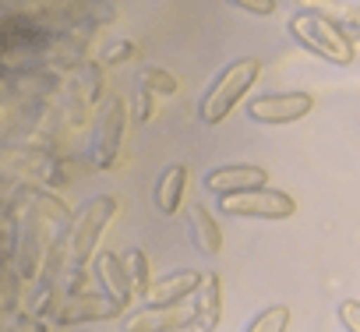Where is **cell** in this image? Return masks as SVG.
Wrapping results in <instances>:
<instances>
[{
  "label": "cell",
  "mask_w": 360,
  "mask_h": 332,
  "mask_svg": "<svg viewBox=\"0 0 360 332\" xmlns=\"http://www.w3.org/2000/svg\"><path fill=\"white\" fill-rule=\"evenodd\" d=\"M290 36L307 53H314V57H321V60H328L335 68H349L356 60V46L346 36V29L335 18L321 15V11H297L290 18Z\"/></svg>",
  "instance_id": "6da1fadb"
},
{
  "label": "cell",
  "mask_w": 360,
  "mask_h": 332,
  "mask_svg": "<svg viewBox=\"0 0 360 332\" xmlns=\"http://www.w3.org/2000/svg\"><path fill=\"white\" fill-rule=\"evenodd\" d=\"M258 75H262V60H255V57H244V60H233L230 68H223L219 78L209 85V92L198 103L202 120L205 124H223L233 113V106L248 96V89L258 82Z\"/></svg>",
  "instance_id": "7a4b0ae2"
},
{
  "label": "cell",
  "mask_w": 360,
  "mask_h": 332,
  "mask_svg": "<svg viewBox=\"0 0 360 332\" xmlns=\"http://www.w3.org/2000/svg\"><path fill=\"white\" fill-rule=\"evenodd\" d=\"M117 212H120V202L113 195H99L75 212V223L68 226V265L71 269H85V262L99 255L96 244Z\"/></svg>",
  "instance_id": "3957f363"
},
{
  "label": "cell",
  "mask_w": 360,
  "mask_h": 332,
  "mask_svg": "<svg viewBox=\"0 0 360 332\" xmlns=\"http://www.w3.org/2000/svg\"><path fill=\"white\" fill-rule=\"evenodd\" d=\"M219 212L223 216H237V219H290L297 212V202L286 191L255 188V191H240V195L219 198Z\"/></svg>",
  "instance_id": "277c9868"
},
{
  "label": "cell",
  "mask_w": 360,
  "mask_h": 332,
  "mask_svg": "<svg viewBox=\"0 0 360 332\" xmlns=\"http://www.w3.org/2000/svg\"><path fill=\"white\" fill-rule=\"evenodd\" d=\"M191 325H198L195 300L145 304L134 314H124V332H188Z\"/></svg>",
  "instance_id": "5b68a950"
},
{
  "label": "cell",
  "mask_w": 360,
  "mask_h": 332,
  "mask_svg": "<svg viewBox=\"0 0 360 332\" xmlns=\"http://www.w3.org/2000/svg\"><path fill=\"white\" fill-rule=\"evenodd\" d=\"M124 127H127V103L120 96H110L103 103L99 124H96V170H113L120 162V145H124Z\"/></svg>",
  "instance_id": "8992f818"
},
{
  "label": "cell",
  "mask_w": 360,
  "mask_h": 332,
  "mask_svg": "<svg viewBox=\"0 0 360 332\" xmlns=\"http://www.w3.org/2000/svg\"><path fill=\"white\" fill-rule=\"evenodd\" d=\"M314 110L311 92H269L248 103V117L258 124H293Z\"/></svg>",
  "instance_id": "52a82bcc"
},
{
  "label": "cell",
  "mask_w": 360,
  "mask_h": 332,
  "mask_svg": "<svg viewBox=\"0 0 360 332\" xmlns=\"http://www.w3.org/2000/svg\"><path fill=\"white\" fill-rule=\"evenodd\" d=\"M127 304L113 300L110 293H82V297H68L53 321L57 325H89V321H110V318H120Z\"/></svg>",
  "instance_id": "ba28073f"
},
{
  "label": "cell",
  "mask_w": 360,
  "mask_h": 332,
  "mask_svg": "<svg viewBox=\"0 0 360 332\" xmlns=\"http://www.w3.org/2000/svg\"><path fill=\"white\" fill-rule=\"evenodd\" d=\"M205 188L219 198L226 195H240V191H255V188H269V170L265 166H248V162H233V166H219L205 177Z\"/></svg>",
  "instance_id": "9c48e42d"
},
{
  "label": "cell",
  "mask_w": 360,
  "mask_h": 332,
  "mask_svg": "<svg viewBox=\"0 0 360 332\" xmlns=\"http://www.w3.org/2000/svg\"><path fill=\"white\" fill-rule=\"evenodd\" d=\"M202 279H205V272H195V269L169 272V276H162V279L152 283L145 304H176V300H191V297L198 293Z\"/></svg>",
  "instance_id": "30bf717a"
},
{
  "label": "cell",
  "mask_w": 360,
  "mask_h": 332,
  "mask_svg": "<svg viewBox=\"0 0 360 332\" xmlns=\"http://www.w3.org/2000/svg\"><path fill=\"white\" fill-rule=\"evenodd\" d=\"M92 262H96L92 269H96V276H99L103 290H106L113 300L131 304V300H134V290H131V276H127V269H124L120 255H113V251H99Z\"/></svg>",
  "instance_id": "8fae6325"
},
{
  "label": "cell",
  "mask_w": 360,
  "mask_h": 332,
  "mask_svg": "<svg viewBox=\"0 0 360 332\" xmlns=\"http://www.w3.org/2000/svg\"><path fill=\"white\" fill-rule=\"evenodd\" d=\"M184 191H188V166H180V162L166 166L155 181V209L162 216H176L180 202H184Z\"/></svg>",
  "instance_id": "7c38bea8"
},
{
  "label": "cell",
  "mask_w": 360,
  "mask_h": 332,
  "mask_svg": "<svg viewBox=\"0 0 360 332\" xmlns=\"http://www.w3.org/2000/svg\"><path fill=\"white\" fill-rule=\"evenodd\" d=\"M191 300H195V311H198V328L216 332V325L223 318V283H219V276L205 272V279H202V286Z\"/></svg>",
  "instance_id": "4fadbf2b"
},
{
  "label": "cell",
  "mask_w": 360,
  "mask_h": 332,
  "mask_svg": "<svg viewBox=\"0 0 360 332\" xmlns=\"http://www.w3.org/2000/svg\"><path fill=\"white\" fill-rule=\"evenodd\" d=\"M191 234H195V244H198V251L202 255H209V258H216L219 251H223V234H219V223H216V216L205 209V205H191Z\"/></svg>",
  "instance_id": "5bb4252c"
},
{
  "label": "cell",
  "mask_w": 360,
  "mask_h": 332,
  "mask_svg": "<svg viewBox=\"0 0 360 332\" xmlns=\"http://www.w3.org/2000/svg\"><path fill=\"white\" fill-rule=\"evenodd\" d=\"M120 262H124V269H127V276H131V290H134V300H148V290H152V272H148V258H145V251H138V248H127L124 255H120Z\"/></svg>",
  "instance_id": "9a60e30c"
},
{
  "label": "cell",
  "mask_w": 360,
  "mask_h": 332,
  "mask_svg": "<svg viewBox=\"0 0 360 332\" xmlns=\"http://www.w3.org/2000/svg\"><path fill=\"white\" fill-rule=\"evenodd\" d=\"M18 283H22L18 269H15L11 262H4V283H0V314H4V318H11L15 311H22V293H18Z\"/></svg>",
  "instance_id": "2e32d148"
},
{
  "label": "cell",
  "mask_w": 360,
  "mask_h": 332,
  "mask_svg": "<svg viewBox=\"0 0 360 332\" xmlns=\"http://www.w3.org/2000/svg\"><path fill=\"white\" fill-rule=\"evenodd\" d=\"M290 328V307L286 304H272V307H265L244 332H286Z\"/></svg>",
  "instance_id": "e0dca14e"
},
{
  "label": "cell",
  "mask_w": 360,
  "mask_h": 332,
  "mask_svg": "<svg viewBox=\"0 0 360 332\" xmlns=\"http://www.w3.org/2000/svg\"><path fill=\"white\" fill-rule=\"evenodd\" d=\"M141 89H148L152 96H173L180 85H176V75L166 71V68H148L141 75Z\"/></svg>",
  "instance_id": "ac0fdd59"
},
{
  "label": "cell",
  "mask_w": 360,
  "mask_h": 332,
  "mask_svg": "<svg viewBox=\"0 0 360 332\" xmlns=\"http://www.w3.org/2000/svg\"><path fill=\"white\" fill-rule=\"evenodd\" d=\"M290 4H297L300 11H321V15H335V22L342 25L346 22V15H349V8H342V4H335V0H290Z\"/></svg>",
  "instance_id": "d6986e66"
},
{
  "label": "cell",
  "mask_w": 360,
  "mask_h": 332,
  "mask_svg": "<svg viewBox=\"0 0 360 332\" xmlns=\"http://www.w3.org/2000/svg\"><path fill=\"white\" fill-rule=\"evenodd\" d=\"M138 53V46L131 43V39H117V43H110L103 53H99V60L103 64H124V60H131Z\"/></svg>",
  "instance_id": "ffe728a7"
},
{
  "label": "cell",
  "mask_w": 360,
  "mask_h": 332,
  "mask_svg": "<svg viewBox=\"0 0 360 332\" xmlns=\"http://www.w3.org/2000/svg\"><path fill=\"white\" fill-rule=\"evenodd\" d=\"M339 321L346 332H360V300H339Z\"/></svg>",
  "instance_id": "44dd1931"
},
{
  "label": "cell",
  "mask_w": 360,
  "mask_h": 332,
  "mask_svg": "<svg viewBox=\"0 0 360 332\" xmlns=\"http://www.w3.org/2000/svg\"><path fill=\"white\" fill-rule=\"evenodd\" d=\"M152 113H155V96L148 89H138L134 92V120L145 124V120H152Z\"/></svg>",
  "instance_id": "7402d4cb"
},
{
  "label": "cell",
  "mask_w": 360,
  "mask_h": 332,
  "mask_svg": "<svg viewBox=\"0 0 360 332\" xmlns=\"http://www.w3.org/2000/svg\"><path fill=\"white\" fill-rule=\"evenodd\" d=\"M230 4L240 8V11H248V15L269 18V15H276V4H279V0H230Z\"/></svg>",
  "instance_id": "603a6c76"
},
{
  "label": "cell",
  "mask_w": 360,
  "mask_h": 332,
  "mask_svg": "<svg viewBox=\"0 0 360 332\" xmlns=\"http://www.w3.org/2000/svg\"><path fill=\"white\" fill-rule=\"evenodd\" d=\"M85 286H89V276H85V269H71L68 297H82V293H85Z\"/></svg>",
  "instance_id": "cb8c5ba5"
},
{
  "label": "cell",
  "mask_w": 360,
  "mask_h": 332,
  "mask_svg": "<svg viewBox=\"0 0 360 332\" xmlns=\"http://www.w3.org/2000/svg\"><path fill=\"white\" fill-rule=\"evenodd\" d=\"M342 29H346V36H349V39H360V8H349V15H346Z\"/></svg>",
  "instance_id": "d4e9b609"
},
{
  "label": "cell",
  "mask_w": 360,
  "mask_h": 332,
  "mask_svg": "<svg viewBox=\"0 0 360 332\" xmlns=\"http://www.w3.org/2000/svg\"><path fill=\"white\" fill-rule=\"evenodd\" d=\"M39 332H50V328H46V321H43V325H39Z\"/></svg>",
  "instance_id": "484cf974"
}]
</instances>
